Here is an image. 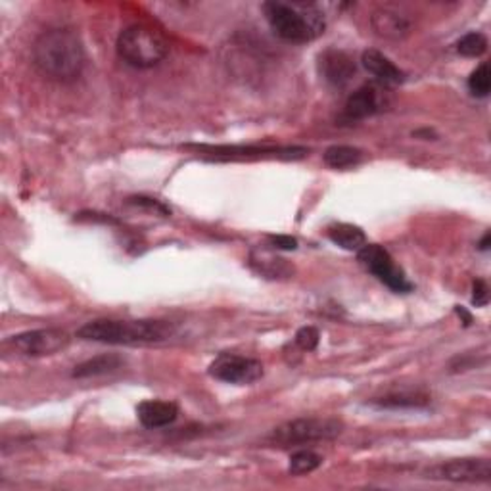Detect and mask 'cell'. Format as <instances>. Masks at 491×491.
Masks as SVG:
<instances>
[{"mask_svg": "<svg viewBox=\"0 0 491 491\" xmlns=\"http://www.w3.org/2000/svg\"><path fill=\"white\" fill-rule=\"evenodd\" d=\"M361 64L378 81V85L382 87H398L407 77L405 72H401V69L381 50H374V48L364 50Z\"/></svg>", "mask_w": 491, "mask_h": 491, "instance_id": "4fadbf2b", "label": "cell"}, {"mask_svg": "<svg viewBox=\"0 0 491 491\" xmlns=\"http://www.w3.org/2000/svg\"><path fill=\"white\" fill-rule=\"evenodd\" d=\"M426 478L455 484H482L491 480V462L487 459H455L430 467Z\"/></svg>", "mask_w": 491, "mask_h": 491, "instance_id": "ba28073f", "label": "cell"}, {"mask_svg": "<svg viewBox=\"0 0 491 491\" xmlns=\"http://www.w3.org/2000/svg\"><path fill=\"white\" fill-rule=\"evenodd\" d=\"M209 374L221 382L246 386L258 382L263 376V364L251 357L221 354L212 364H209Z\"/></svg>", "mask_w": 491, "mask_h": 491, "instance_id": "30bf717a", "label": "cell"}, {"mask_svg": "<svg viewBox=\"0 0 491 491\" xmlns=\"http://www.w3.org/2000/svg\"><path fill=\"white\" fill-rule=\"evenodd\" d=\"M116 50L119 58L136 69H150L163 62L170 52L165 37L146 23H133L119 33Z\"/></svg>", "mask_w": 491, "mask_h": 491, "instance_id": "277c9868", "label": "cell"}, {"mask_svg": "<svg viewBox=\"0 0 491 491\" xmlns=\"http://www.w3.org/2000/svg\"><path fill=\"white\" fill-rule=\"evenodd\" d=\"M127 204L135 206V207H140V209H148V212L160 214L163 217L171 215V209L170 207H167L165 204H162L156 198H148V196H131V198H127Z\"/></svg>", "mask_w": 491, "mask_h": 491, "instance_id": "cb8c5ba5", "label": "cell"}, {"mask_svg": "<svg viewBox=\"0 0 491 491\" xmlns=\"http://www.w3.org/2000/svg\"><path fill=\"white\" fill-rule=\"evenodd\" d=\"M371 25L378 37L388 40H401L411 33V20L403 16L398 10L391 8H381L373 13Z\"/></svg>", "mask_w": 491, "mask_h": 491, "instance_id": "5bb4252c", "label": "cell"}, {"mask_svg": "<svg viewBox=\"0 0 491 491\" xmlns=\"http://www.w3.org/2000/svg\"><path fill=\"white\" fill-rule=\"evenodd\" d=\"M250 265L259 275L267 276V278H288L294 275V267L286 259L278 258V256L271 254V251H265V250L251 251Z\"/></svg>", "mask_w": 491, "mask_h": 491, "instance_id": "2e32d148", "label": "cell"}, {"mask_svg": "<svg viewBox=\"0 0 491 491\" xmlns=\"http://www.w3.org/2000/svg\"><path fill=\"white\" fill-rule=\"evenodd\" d=\"M206 158L219 162L244 160H303L310 150L303 146H198Z\"/></svg>", "mask_w": 491, "mask_h": 491, "instance_id": "8992f818", "label": "cell"}, {"mask_svg": "<svg viewBox=\"0 0 491 491\" xmlns=\"http://www.w3.org/2000/svg\"><path fill=\"white\" fill-rule=\"evenodd\" d=\"M357 259L364 267V271L374 275L390 290H394L398 294H407L413 290V285L407 280L403 269L398 267L394 258L390 256V251L386 248L378 244H364L357 251Z\"/></svg>", "mask_w": 491, "mask_h": 491, "instance_id": "52a82bcc", "label": "cell"}, {"mask_svg": "<svg viewBox=\"0 0 491 491\" xmlns=\"http://www.w3.org/2000/svg\"><path fill=\"white\" fill-rule=\"evenodd\" d=\"M322 465V457L317 455L315 452H307V449H302V452H296L290 457V465L288 470L294 476H303V474H311Z\"/></svg>", "mask_w": 491, "mask_h": 491, "instance_id": "44dd1931", "label": "cell"}, {"mask_svg": "<svg viewBox=\"0 0 491 491\" xmlns=\"http://www.w3.org/2000/svg\"><path fill=\"white\" fill-rule=\"evenodd\" d=\"M428 396L423 394H390L384 398L373 399L371 405L381 407V409H418V407L428 405Z\"/></svg>", "mask_w": 491, "mask_h": 491, "instance_id": "ffe728a7", "label": "cell"}, {"mask_svg": "<svg viewBox=\"0 0 491 491\" xmlns=\"http://www.w3.org/2000/svg\"><path fill=\"white\" fill-rule=\"evenodd\" d=\"M327 234L336 246H340L347 251H359L364 244H367V234L363 232V229L349 223L332 224V227H329Z\"/></svg>", "mask_w": 491, "mask_h": 491, "instance_id": "ac0fdd59", "label": "cell"}, {"mask_svg": "<svg viewBox=\"0 0 491 491\" xmlns=\"http://www.w3.org/2000/svg\"><path fill=\"white\" fill-rule=\"evenodd\" d=\"M322 160L332 170H347L363 160V152L354 146H330L322 153Z\"/></svg>", "mask_w": 491, "mask_h": 491, "instance_id": "d6986e66", "label": "cell"}, {"mask_svg": "<svg viewBox=\"0 0 491 491\" xmlns=\"http://www.w3.org/2000/svg\"><path fill=\"white\" fill-rule=\"evenodd\" d=\"M261 10L273 33L286 43L305 45L325 33V18L311 4L265 3Z\"/></svg>", "mask_w": 491, "mask_h": 491, "instance_id": "3957f363", "label": "cell"}, {"mask_svg": "<svg viewBox=\"0 0 491 491\" xmlns=\"http://www.w3.org/2000/svg\"><path fill=\"white\" fill-rule=\"evenodd\" d=\"M489 241H491V234L489 232H486L484 234V238H482V242H480V250H489Z\"/></svg>", "mask_w": 491, "mask_h": 491, "instance_id": "f1b7e54d", "label": "cell"}, {"mask_svg": "<svg viewBox=\"0 0 491 491\" xmlns=\"http://www.w3.org/2000/svg\"><path fill=\"white\" fill-rule=\"evenodd\" d=\"M487 302H489L487 285L484 283L482 278H478V280H476V283H474V286H472V303H474L476 307H484V305H487Z\"/></svg>", "mask_w": 491, "mask_h": 491, "instance_id": "484cf974", "label": "cell"}, {"mask_svg": "<svg viewBox=\"0 0 491 491\" xmlns=\"http://www.w3.org/2000/svg\"><path fill=\"white\" fill-rule=\"evenodd\" d=\"M72 342L69 334L62 329H40L22 332L18 336H12L10 344L18 354L27 357H45L54 355L66 349Z\"/></svg>", "mask_w": 491, "mask_h": 491, "instance_id": "9c48e42d", "label": "cell"}, {"mask_svg": "<svg viewBox=\"0 0 491 491\" xmlns=\"http://www.w3.org/2000/svg\"><path fill=\"white\" fill-rule=\"evenodd\" d=\"M487 50V37L484 33L472 31L462 37L457 43V52L465 58H480Z\"/></svg>", "mask_w": 491, "mask_h": 491, "instance_id": "7402d4cb", "label": "cell"}, {"mask_svg": "<svg viewBox=\"0 0 491 491\" xmlns=\"http://www.w3.org/2000/svg\"><path fill=\"white\" fill-rule=\"evenodd\" d=\"M344 425L338 418L329 416H305L280 425L269 436V443L275 447H296L315 442H329L340 436Z\"/></svg>", "mask_w": 491, "mask_h": 491, "instance_id": "5b68a950", "label": "cell"}, {"mask_svg": "<svg viewBox=\"0 0 491 491\" xmlns=\"http://www.w3.org/2000/svg\"><path fill=\"white\" fill-rule=\"evenodd\" d=\"M136 416L145 428L158 430L175 423L179 416V407L173 401L148 399L136 407Z\"/></svg>", "mask_w": 491, "mask_h": 491, "instance_id": "9a60e30c", "label": "cell"}, {"mask_svg": "<svg viewBox=\"0 0 491 491\" xmlns=\"http://www.w3.org/2000/svg\"><path fill=\"white\" fill-rule=\"evenodd\" d=\"M296 346L300 349H303V352H313V349H317L319 346V340H320V334L315 327H303L296 332Z\"/></svg>", "mask_w": 491, "mask_h": 491, "instance_id": "d4e9b609", "label": "cell"}, {"mask_svg": "<svg viewBox=\"0 0 491 491\" xmlns=\"http://www.w3.org/2000/svg\"><path fill=\"white\" fill-rule=\"evenodd\" d=\"M390 106V94L386 87L376 85V83H367L359 87L352 96L347 98L344 106L342 119L347 123L363 121L374 114H381Z\"/></svg>", "mask_w": 491, "mask_h": 491, "instance_id": "8fae6325", "label": "cell"}, {"mask_svg": "<svg viewBox=\"0 0 491 491\" xmlns=\"http://www.w3.org/2000/svg\"><path fill=\"white\" fill-rule=\"evenodd\" d=\"M125 364L123 357L116 355V354H104L98 355L92 359L83 361L81 364L74 369L72 376L74 378H91V376H102V374H110L119 371Z\"/></svg>", "mask_w": 491, "mask_h": 491, "instance_id": "e0dca14e", "label": "cell"}, {"mask_svg": "<svg viewBox=\"0 0 491 491\" xmlns=\"http://www.w3.org/2000/svg\"><path fill=\"white\" fill-rule=\"evenodd\" d=\"M175 334V325L167 320L140 319V320H91L77 330V338L87 342H101L111 346H145L170 340Z\"/></svg>", "mask_w": 491, "mask_h": 491, "instance_id": "7a4b0ae2", "label": "cell"}, {"mask_svg": "<svg viewBox=\"0 0 491 491\" xmlns=\"http://www.w3.org/2000/svg\"><path fill=\"white\" fill-rule=\"evenodd\" d=\"M457 313L462 317V319H465V325L469 327L470 325V322H472V317H470V313H467L465 310H462V307H457Z\"/></svg>", "mask_w": 491, "mask_h": 491, "instance_id": "83f0119b", "label": "cell"}, {"mask_svg": "<svg viewBox=\"0 0 491 491\" xmlns=\"http://www.w3.org/2000/svg\"><path fill=\"white\" fill-rule=\"evenodd\" d=\"M469 89L474 96L478 98H486L491 91V72L489 66L482 64L472 72V75L469 77Z\"/></svg>", "mask_w": 491, "mask_h": 491, "instance_id": "603a6c76", "label": "cell"}, {"mask_svg": "<svg viewBox=\"0 0 491 491\" xmlns=\"http://www.w3.org/2000/svg\"><path fill=\"white\" fill-rule=\"evenodd\" d=\"M33 64L52 81L72 83L85 67V48L75 31L56 27L37 37L33 43Z\"/></svg>", "mask_w": 491, "mask_h": 491, "instance_id": "6da1fadb", "label": "cell"}, {"mask_svg": "<svg viewBox=\"0 0 491 491\" xmlns=\"http://www.w3.org/2000/svg\"><path fill=\"white\" fill-rule=\"evenodd\" d=\"M357 67L352 56L338 48H329L319 56V74L332 87H346L355 75Z\"/></svg>", "mask_w": 491, "mask_h": 491, "instance_id": "7c38bea8", "label": "cell"}, {"mask_svg": "<svg viewBox=\"0 0 491 491\" xmlns=\"http://www.w3.org/2000/svg\"><path fill=\"white\" fill-rule=\"evenodd\" d=\"M269 242L273 248L278 250H296L298 248V241L292 236H285V234H276V236H269Z\"/></svg>", "mask_w": 491, "mask_h": 491, "instance_id": "4316f807", "label": "cell"}]
</instances>
